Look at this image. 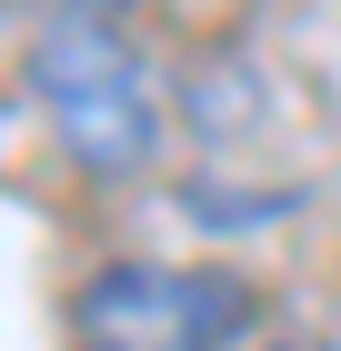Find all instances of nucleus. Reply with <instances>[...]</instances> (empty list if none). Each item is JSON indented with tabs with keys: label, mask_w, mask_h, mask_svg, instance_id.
I'll list each match as a JSON object with an SVG mask.
<instances>
[{
	"label": "nucleus",
	"mask_w": 341,
	"mask_h": 351,
	"mask_svg": "<svg viewBox=\"0 0 341 351\" xmlns=\"http://www.w3.org/2000/svg\"><path fill=\"white\" fill-rule=\"evenodd\" d=\"M30 90H40V121L60 131V151L80 171L131 181V171L161 161L171 110H161V71L131 40V21H110V10H51L30 30Z\"/></svg>",
	"instance_id": "f257e3e1"
},
{
	"label": "nucleus",
	"mask_w": 341,
	"mask_h": 351,
	"mask_svg": "<svg viewBox=\"0 0 341 351\" xmlns=\"http://www.w3.org/2000/svg\"><path fill=\"white\" fill-rule=\"evenodd\" d=\"M261 291L221 261H110L71 291V351H231Z\"/></svg>",
	"instance_id": "f03ea898"
}]
</instances>
